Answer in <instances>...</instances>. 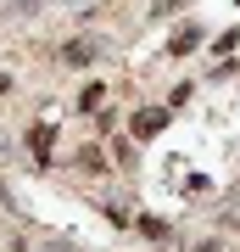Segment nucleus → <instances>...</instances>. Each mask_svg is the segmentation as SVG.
Segmentation results:
<instances>
[{
  "label": "nucleus",
  "mask_w": 240,
  "mask_h": 252,
  "mask_svg": "<svg viewBox=\"0 0 240 252\" xmlns=\"http://www.w3.org/2000/svg\"><path fill=\"white\" fill-rule=\"evenodd\" d=\"M140 230H145V235H151V241H162V235H168V224H162V219H151V213H145V219H140Z\"/></svg>",
  "instance_id": "0eeeda50"
},
{
  "label": "nucleus",
  "mask_w": 240,
  "mask_h": 252,
  "mask_svg": "<svg viewBox=\"0 0 240 252\" xmlns=\"http://www.w3.org/2000/svg\"><path fill=\"white\" fill-rule=\"evenodd\" d=\"M235 45H240V28H229V34H218V45H213V51H218V56H229Z\"/></svg>",
  "instance_id": "6e6552de"
},
{
  "label": "nucleus",
  "mask_w": 240,
  "mask_h": 252,
  "mask_svg": "<svg viewBox=\"0 0 240 252\" xmlns=\"http://www.w3.org/2000/svg\"><path fill=\"white\" fill-rule=\"evenodd\" d=\"M101 101H107V84H84L79 90V112H101Z\"/></svg>",
  "instance_id": "20e7f679"
},
{
  "label": "nucleus",
  "mask_w": 240,
  "mask_h": 252,
  "mask_svg": "<svg viewBox=\"0 0 240 252\" xmlns=\"http://www.w3.org/2000/svg\"><path fill=\"white\" fill-rule=\"evenodd\" d=\"M129 129H134V140H157L162 129H168V107H140L129 118Z\"/></svg>",
  "instance_id": "f257e3e1"
},
{
  "label": "nucleus",
  "mask_w": 240,
  "mask_h": 252,
  "mask_svg": "<svg viewBox=\"0 0 240 252\" xmlns=\"http://www.w3.org/2000/svg\"><path fill=\"white\" fill-rule=\"evenodd\" d=\"M79 168L84 174H107V157H101L95 146H84V152H79Z\"/></svg>",
  "instance_id": "423d86ee"
},
{
  "label": "nucleus",
  "mask_w": 240,
  "mask_h": 252,
  "mask_svg": "<svg viewBox=\"0 0 240 252\" xmlns=\"http://www.w3.org/2000/svg\"><path fill=\"white\" fill-rule=\"evenodd\" d=\"M51 146H56V129H51V124H34V129H28V152H34L39 162L51 157Z\"/></svg>",
  "instance_id": "f03ea898"
},
{
  "label": "nucleus",
  "mask_w": 240,
  "mask_h": 252,
  "mask_svg": "<svg viewBox=\"0 0 240 252\" xmlns=\"http://www.w3.org/2000/svg\"><path fill=\"white\" fill-rule=\"evenodd\" d=\"M62 62L67 67H89L95 62V45H89V39H73V45H62Z\"/></svg>",
  "instance_id": "7ed1b4c3"
},
{
  "label": "nucleus",
  "mask_w": 240,
  "mask_h": 252,
  "mask_svg": "<svg viewBox=\"0 0 240 252\" xmlns=\"http://www.w3.org/2000/svg\"><path fill=\"white\" fill-rule=\"evenodd\" d=\"M196 45H201L196 28H179V39H168V51H173V56H185V51H196Z\"/></svg>",
  "instance_id": "39448f33"
},
{
  "label": "nucleus",
  "mask_w": 240,
  "mask_h": 252,
  "mask_svg": "<svg viewBox=\"0 0 240 252\" xmlns=\"http://www.w3.org/2000/svg\"><path fill=\"white\" fill-rule=\"evenodd\" d=\"M0 95H11V73H0Z\"/></svg>",
  "instance_id": "1a4fd4ad"
}]
</instances>
